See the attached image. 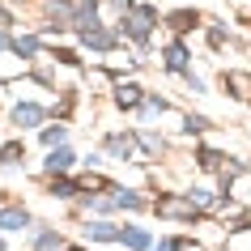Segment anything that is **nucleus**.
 <instances>
[{"instance_id": "nucleus-9", "label": "nucleus", "mask_w": 251, "mask_h": 251, "mask_svg": "<svg viewBox=\"0 0 251 251\" xmlns=\"http://www.w3.org/2000/svg\"><path fill=\"white\" fill-rule=\"evenodd\" d=\"M0 230H30L26 209H0Z\"/></svg>"}, {"instance_id": "nucleus-8", "label": "nucleus", "mask_w": 251, "mask_h": 251, "mask_svg": "<svg viewBox=\"0 0 251 251\" xmlns=\"http://www.w3.org/2000/svg\"><path fill=\"white\" fill-rule=\"evenodd\" d=\"M124 247L149 251V247H153V234H149V230H136V226H124Z\"/></svg>"}, {"instance_id": "nucleus-6", "label": "nucleus", "mask_w": 251, "mask_h": 251, "mask_svg": "<svg viewBox=\"0 0 251 251\" xmlns=\"http://www.w3.org/2000/svg\"><path fill=\"white\" fill-rule=\"evenodd\" d=\"M187 60H192V55H187L183 43H171V47H166V68H171V73L187 77V73H192V64H187Z\"/></svg>"}, {"instance_id": "nucleus-24", "label": "nucleus", "mask_w": 251, "mask_h": 251, "mask_svg": "<svg viewBox=\"0 0 251 251\" xmlns=\"http://www.w3.org/2000/svg\"><path fill=\"white\" fill-rule=\"evenodd\" d=\"M55 60H60V64H81L77 55H73V51H64V47H60V51H55Z\"/></svg>"}, {"instance_id": "nucleus-7", "label": "nucleus", "mask_w": 251, "mask_h": 251, "mask_svg": "<svg viewBox=\"0 0 251 251\" xmlns=\"http://www.w3.org/2000/svg\"><path fill=\"white\" fill-rule=\"evenodd\" d=\"M98 209L102 213H111V209H145V200L136 196V192H111V200H102Z\"/></svg>"}, {"instance_id": "nucleus-22", "label": "nucleus", "mask_w": 251, "mask_h": 251, "mask_svg": "<svg viewBox=\"0 0 251 251\" xmlns=\"http://www.w3.org/2000/svg\"><path fill=\"white\" fill-rule=\"evenodd\" d=\"M187 247V238H162L158 243V251H183Z\"/></svg>"}, {"instance_id": "nucleus-17", "label": "nucleus", "mask_w": 251, "mask_h": 251, "mask_svg": "<svg viewBox=\"0 0 251 251\" xmlns=\"http://www.w3.org/2000/svg\"><path fill=\"white\" fill-rule=\"evenodd\" d=\"M196 162L204 166V171H217V166H222V162H230V158H222L217 149H200V153H196Z\"/></svg>"}, {"instance_id": "nucleus-1", "label": "nucleus", "mask_w": 251, "mask_h": 251, "mask_svg": "<svg viewBox=\"0 0 251 251\" xmlns=\"http://www.w3.org/2000/svg\"><path fill=\"white\" fill-rule=\"evenodd\" d=\"M158 26V9L153 4H132L128 13L119 17V34H128L136 47H149V30Z\"/></svg>"}, {"instance_id": "nucleus-4", "label": "nucleus", "mask_w": 251, "mask_h": 251, "mask_svg": "<svg viewBox=\"0 0 251 251\" xmlns=\"http://www.w3.org/2000/svg\"><path fill=\"white\" fill-rule=\"evenodd\" d=\"M81 43L90 47V51H111L119 43V30H102V26H94V30H85L81 34Z\"/></svg>"}, {"instance_id": "nucleus-20", "label": "nucleus", "mask_w": 251, "mask_h": 251, "mask_svg": "<svg viewBox=\"0 0 251 251\" xmlns=\"http://www.w3.org/2000/svg\"><path fill=\"white\" fill-rule=\"evenodd\" d=\"M13 51L22 55V60H30V55L39 51V39H13Z\"/></svg>"}, {"instance_id": "nucleus-12", "label": "nucleus", "mask_w": 251, "mask_h": 251, "mask_svg": "<svg viewBox=\"0 0 251 251\" xmlns=\"http://www.w3.org/2000/svg\"><path fill=\"white\" fill-rule=\"evenodd\" d=\"M141 94H145L141 85H119V90H115V102L124 106V111H132V106H141V102H145Z\"/></svg>"}, {"instance_id": "nucleus-14", "label": "nucleus", "mask_w": 251, "mask_h": 251, "mask_svg": "<svg viewBox=\"0 0 251 251\" xmlns=\"http://www.w3.org/2000/svg\"><path fill=\"white\" fill-rule=\"evenodd\" d=\"M17 158H26V145H22V141L0 145V166H17Z\"/></svg>"}, {"instance_id": "nucleus-19", "label": "nucleus", "mask_w": 251, "mask_h": 251, "mask_svg": "<svg viewBox=\"0 0 251 251\" xmlns=\"http://www.w3.org/2000/svg\"><path fill=\"white\" fill-rule=\"evenodd\" d=\"M64 136H68V128H60V124H55V128H43V145H64Z\"/></svg>"}, {"instance_id": "nucleus-2", "label": "nucleus", "mask_w": 251, "mask_h": 251, "mask_svg": "<svg viewBox=\"0 0 251 251\" xmlns=\"http://www.w3.org/2000/svg\"><path fill=\"white\" fill-rule=\"evenodd\" d=\"M153 209L162 213V217H187V222H192V217H200V204L192 196H183V200H158V204H153Z\"/></svg>"}, {"instance_id": "nucleus-11", "label": "nucleus", "mask_w": 251, "mask_h": 251, "mask_svg": "<svg viewBox=\"0 0 251 251\" xmlns=\"http://www.w3.org/2000/svg\"><path fill=\"white\" fill-rule=\"evenodd\" d=\"M222 85H226V90H234V98H243V102L251 98V77H247V73H226Z\"/></svg>"}, {"instance_id": "nucleus-13", "label": "nucleus", "mask_w": 251, "mask_h": 251, "mask_svg": "<svg viewBox=\"0 0 251 251\" xmlns=\"http://www.w3.org/2000/svg\"><path fill=\"white\" fill-rule=\"evenodd\" d=\"M102 149H106V153H115V158H132V136H106Z\"/></svg>"}, {"instance_id": "nucleus-25", "label": "nucleus", "mask_w": 251, "mask_h": 251, "mask_svg": "<svg viewBox=\"0 0 251 251\" xmlns=\"http://www.w3.org/2000/svg\"><path fill=\"white\" fill-rule=\"evenodd\" d=\"M4 26H13V17H9V9H0V30Z\"/></svg>"}, {"instance_id": "nucleus-15", "label": "nucleus", "mask_w": 251, "mask_h": 251, "mask_svg": "<svg viewBox=\"0 0 251 251\" xmlns=\"http://www.w3.org/2000/svg\"><path fill=\"white\" fill-rule=\"evenodd\" d=\"M166 22H171V26L179 30V34H183V30H192V26L200 22V13H192V9H179V13H171Z\"/></svg>"}, {"instance_id": "nucleus-5", "label": "nucleus", "mask_w": 251, "mask_h": 251, "mask_svg": "<svg viewBox=\"0 0 251 251\" xmlns=\"http://www.w3.org/2000/svg\"><path fill=\"white\" fill-rule=\"evenodd\" d=\"M43 119H47V111H43L39 102H17L13 106V124L17 128H39Z\"/></svg>"}, {"instance_id": "nucleus-3", "label": "nucleus", "mask_w": 251, "mask_h": 251, "mask_svg": "<svg viewBox=\"0 0 251 251\" xmlns=\"http://www.w3.org/2000/svg\"><path fill=\"white\" fill-rule=\"evenodd\" d=\"M85 238H90V243H124V226H115V222H90V226H85Z\"/></svg>"}, {"instance_id": "nucleus-21", "label": "nucleus", "mask_w": 251, "mask_h": 251, "mask_svg": "<svg viewBox=\"0 0 251 251\" xmlns=\"http://www.w3.org/2000/svg\"><path fill=\"white\" fill-rule=\"evenodd\" d=\"M204 128H209V119H204V115H187L183 119V132H204Z\"/></svg>"}, {"instance_id": "nucleus-23", "label": "nucleus", "mask_w": 251, "mask_h": 251, "mask_svg": "<svg viewBox=\"0 0 251 251\" xmlns=\"http://www.w3.org/2000/svg\"><path fill=\"white\" fill-rule=\"evenodd\" d=\"M162 111H166L162 98H145V115H162Z\"/></svg>"}, {"instance_id": "nucleus-26", "label": "nucleus", "mask_w": 251, "mask_h": 251, "mask_svg": "<svg viewBox=\"0 0 251 251\" xmlns=\"http://www.w3.org/2000/svg\"><path fill=\"white\" fill-rule=\"evenodd\" d=\"M0 251H4V238H0Z\"/></svg>"}, {"instance_id": "nucleus-18", "label": "nucleus", "mask_w": 251, "mask_h": 251, "mask_svg": "<svg viewBox=\"0 0 251 251\" xmlns=\"http://www.w3.org/2000/svg\"><path fill=\"white\" fill-rule=\"evenodd\" d=\"M77 192H81V183L77 179H64V175L51 183V196H77Z\"/></svg>"}, {"instance_id": "nucleus-10", "label": "nucleus", "mask_w": 251, "mask_h": 251, "mask_svg": "<svg viewBox=\"0 0 251 251\" xmlns=\"http://www.w3.org/2000/svg\"><path fill=\"white\" fill-rule=\"evenodd\" d=\"M73 162H77V158H73V149H64V145H55L51 153H47V171H51V175H64L68 166H73Z\"/></svg>"}, {"instance_id": "nucleus-16", "label": "nucleus", "mask_w": 251, "mask_h": 251, "mask_svg": "<svg viewBox=\"0 0 251 251\" xmlns=\"http://www.w3.org/2000/svg\"><path fill=\"white\" fill-rule=\"evenodd\" d=\"M34 247L39 251H64V238L55 234V230H43V234L34 238Z\"/></svg>"}]
</instances>
